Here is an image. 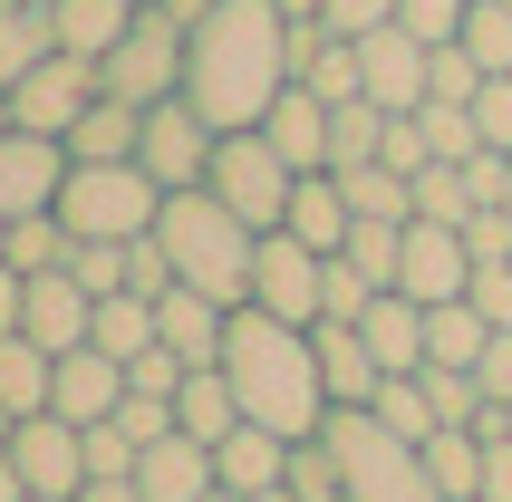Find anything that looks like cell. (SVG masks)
<instances>
[{"label":"cell","mask_w":512,"mask_h":502,"mask_svg":"<svg viewBox=\"0 0 512 502\" xmlns=\"http://www.w3.org/2000/svg\"><path fill=\"white\" fill-rule=\"evenodd\" d=\"M290 78H300V29L281 20V0H213L184 29V107L213 136L261 126Z\"/></svg>","instance_id":"cell-1"},{"label":"cell","mask_w":512,"mask_h":502,"mask_svg":"<svg viewBox=\"0 0 512 502\" xmlns=\"http://www.w3.org/2000/svg\"><path fill=\"white\" fill-rule=\"evenodd\" d=\"M223 377H232V396H242V425H271L290 445H310L319 425H329V387H319L310 329H290L271 309H232Z\"/></svg>","instance_id":"cell-2"},{"label":"cell","mask_w":512,"mask_h":502,"mask_svg":"<svg viewBox=\"0 0 512 502\" xmlns=\"http://www.w3.org/2000/svg\"><path fill=\"white\" fill-rule=\"evenodd\" d=\"M155 251H165V271L184 280V290H203V300H223V309H252V251H261V232L242 223L213 184L165 194V213H155Z\"/></svg>","instance_id":"cell-3"},{"label":"cell","mask_w":512,"mask_h":502,"mask_svg":"<svg viewBox=\"0 0 512 502\" xmlns=\"http://www.w3.org/2000/svg\"><path fill=\"white\" fill-rule=\"evenodd\" d=\"M319 445L339 454L348 502H445V493H435V474H426V454L406 445V435H387L368 406H329Z\"/></svg>","instance_id":"cell-4"},{"label":"cell","mask_w":512,"mask_h":502,"mask_svg":"<svg viewBox=\"0 0 512 502\" xmlns=\"http://www.w3.org/2000/svg\"><path fill=\"white\" fill-rule=\"evenodd\" d=\"M155 213H165V184L145 165H68L58 184V223L78 242H145Z\"/></svg>","instance_id":"cell-5"},{"label":"cell","mask_w":512,"mask_h":502,"mask_svg":"<svg viewBox=\"0 0 512 502\" xmlns=\"http://www.w3.org/2000/svg\"><path fill=\"white\" fill-rule=\"evenodd\" d=\"M203 184H213L252 232H281L290 223V184H300V174H290V155L261 136V126H242V136L213 145V174H203Z\"/></svg>","instance_id":"cell-6"},{"label":"cell","mask_w":512,"mask_h":502,"mask_svg":"<svg viewBox=\"0 0 512 502\" xmlns=\"http://www.w3.org/2000/svg\"><path fill=\"white\" fill-rule=\"evenodd\" d=\"M97 87L126 97V107H165V97H184V20L136 10V29L97 58Z\"/></svg>","instance_id":"cell-7"},{"label":"cell","mask_w":512,"mask_h":502,"mask_svg":"<svg viewBox=\"0 0 512 502\" xmlns=\"http://www.w3.org/2000/svg\"><path fill=\"white\" fill-rule=\"evenodd\" d=\"M97 97H107V87H97V68L58 49V58H39V68H29V78L10 87V126H20V136L68 145V126H78V116L97 107Z\"/></svg>","instance_id":"cell-8"},{"label":"cell","mask_w":512,"mask_h":502,"mask_svg":"<svg viewBox=\"0 0 512 502\" xmlns=\"http://www.w3.org/2000/svg\"><path fill=\"white\" fill-rule=\"evenodd\" d=\"M319 280H329V251L290 242V232H261L252 251V309L290 319V329H319Z\"/></svg>","instance_id":"cell-9"},{"label":"cell","mask_w":512,"mask_h":502,"mask_svg":"<svg viewBox=\"0 0 512 502\" xmlns=\"http://www.w3.org/2000/svg\"><path fill=\"white\" fill-rule=\"evenodd\" d=\"M10 464H20L29 502H78L87 493V435L68 416H20L10 425Z\"/></svg>","instance_id":"cell-10"},{"label":"cell","mask_w":512,"mask_h":502,"mask_svg":"<svg viewBox=\"0 0 512 502\" xmlns=\"http://www.w3.org/2000/svg\"><path fill=\"white\" fill-rule=\"evenodd\" d=\"M213 126H203L194 107H184V97H165V107H145V136H136V165L155 174V184H165V194H194L203 174H213Z\"/></svg>","instance_id":"cell-11"},{"label":"cell","mask_w":512,"mask_h":502,"mask_svg":"<svg viewBox=\"0 0 512 502\" xmlns=\"http://www.w3.org/2000/svg\"><path fill=\"white\" fill-rule=\"evenodd\" d=\"M397 290H406V300H426V309L464 300V290H474V251H464V232H455V223H406Z\"/></svg>","instance_id":"cell-12"},{"label":"cell","mask_w":512,"mask_h":502,"mask_svg":"<svg viewBox=\"0 0 512 502\" xmlns=\"http://www.w3.org/2000/svg\"><path fill=\"white\" fill-rule=\"evenodd\" d=\"M426 78H435V49H426V39H406V29L358 39V87H368V107L416 116V107H426Z\"/></svg>","instance_id":"cell-13"},{"label":"cell","mask_w":512,"mask_h":502,"mask_svg":"<svg viewBox=\"0 0 512 502\" xmlns=\"http://www.w3.org/2000/svg\"><path fill=\"white\" fill-rule=\"evenodd\" d=\"M58 184H68V145L49 136H0V223H29V213H58Z\"/></svg>","instance_id":"cell-14"},{"label":"cell","mask_w":512,"mask_h":502,"mask_svg":"<svg viewBox=\"0 0 512 502\" xmlns=\"http://www.w3.org/2000/svg\"><path fill=\"white\" fill-rule=\"evenodd\" d=\"M87 329H97V300L78 290V271H29L20 338H39L49 358H68V348H87Z\"/></svg>","instance_id":"cell-15"},{"label":"cell","mask_w":512,"mask_h":502,"mask_svg":"<svg viewBox=\"0 0 512 502\" xmlns=\"http://www.w3.org/2000/svg\"><path fill=\"white\" fill-rule=\"evenodd\" d=\"M310 358H319L329 406H368V396L387 387V367H377V348H368V329H358V319H319V329H310Z\"/></svg>","instance_id":"cell-16"},{"label":"cell","mask_w":512,"mask_h":502,"mask_svg":"<svg viewBox=\"0 0 512 502\" xmlns=\"http://www.w3.org/2000/svg\"><path fill=\"white\" fill-rule=\"evenodd\" d=\"M223 338H232L223 300H203V290H184V280L155 300V348H174L184 367H223Z\"/></svg>","instance_id":"cell-17"},{"label":"cell","mask_w":512,"mask_h":502,"mask_svg":"<svg viewBox=\"0 0 512 502\" xmlns=\"http://www.w3.org/2000/svg\"><path fill=\"white\" fill-rule=\"evenodd\" d=\"M116 406H126V367H116L107 348H68V358H58V387H49V416L107 425Z\"/></svg>","instance_id":"cell-18"},{"label":"cell","mask_w":512,"mask_h":502,"mask_svg":"<svg viewBox=\"0 0 512 502\" xmlns=\"http://www.w3.org/2000/svg\"><path fill=\"white\" fill-rule=\"evenodd\" d=\"M213 483H223V493H281V483H290V435H271V425H232L223 445H213Z\"/></svg>","instance_id":"cell-19"},{"label":"cell","mask_w":512,"mask_h":502,"mask_svg":"<svg viewBox=\"0 0 512 502\" xmlns=\"http://www.w3.org/2000/svg\"><path fill=\"white\" fill-rule=\"evenodd\" d=\"M213 493V454L194 435H155L136 454V502H203Z\"/></svg>","instance_id":"cell-20"},{"label":"cell","mask_w":512,"mask_h":502,"mask_svg":"<svg viewBox=\"0 0 512 502\" xmlns=\"http://www.w3.org/2000/svg\"><path fill=\"white\" fill-rule=\"evenodd\" d=\"M261 136L290 155V174H329V97H310V87H281V107L261 116Z\"/></svg>","instance_id":"cell-21"},{"label":"cell","mask_w":512,"mask_h":502,"mask_svg":"<svg viewBox=\"0 0 512 502\" xmlns=\"http://www.w3.org/2000/svg\"><path fill=\"white\" fill-rule=\"evenodd\" d=\"M358 329H368V348H377V367H387V377H416V367H426V300L377 290Z\"/></svg>","instance_id":"cell-22"},{"label":"cell","mask_w":512,"mask_h":502,"mask_svg":"<svg viewBox=\"0 0 512 502\" xmlns=\"http://www.w3.org/2000/svg\"><path fill=\"white\" fill-rule=\"evenodd\" d=\"M232 425H242V396H232V377H223V367H184V387H174V435H194V445L213 454Z\"/></svg>","instance_id":"cell-23"},{"label":"cell","mask_w":512,"mask_h":502,"mask_svg":"<svg viewBox=\"0 0 512 502\" xmlns=\"http://www.w3.org/2000/svg\"><path fill=\"white\" fill-rule=\"evenodd\" d=\"M290 242H310V251H348V232H358V213H348V194H339V174H300L290 184Z\"/></svg>","instance_id":"cell-24"},{"label":"cell","mask_w":512,"mask_h":502,"mask_svg":"<svg viewBox=\"0 0 512 502\" xmlns=\"http://www.w3.org/2000/svg\"><path fill=\"white\" fill-rule=\"evenodd\" d=\"M49 29H58V49H68V58L97 68V58L136 29V0H49Z\"/></svg>","instance_id":"cell-25"},{"label":"cell","mask_w":512,"mask_h":502,"mask_svg":"<svg viewBox=\"0 0 512 502\" xmlns=\"http://www.w3.org/2000/svg\"><path fill=\"white\" fill-rule=\"evenodd\" d=\"M136 136H145V107L97 97V107L68 126V165H136Z\"/></svg>","instance_id":"cell-26"},{"label":"cell","mask_w":512,"mask_h":502,"mask_svg":"<svg viewBox=\"0 0 512 502\" xmlns=\"http://www.w3.org/2000/svg\"><path fill=\"white\" fill-rule=\"evenodd\" d=\"M39 58H58L49 0H0V97H10V87H20Z\"/></svg>","instance_id":"cell-27"},{"label":"cell","mask_w":512,"mask_h":502,"mask_svg":"<svg viewBox=\"0 0 512 502\" xmlns=\"http://www.w3.org/2000/svg\"><path fill=\"white\" fill-rule=\"evenodd\" d=\"M416 454H426V474H435L445 502H484V435L474 425H435Z\"/></svg>","instance_id":"cell-28"},{"label":"cell","mask_w":512,"mask_h":502,"mask_svg":"<svg viewBox=\"0 0 512 502\" xmlns=\"http://www.w3.org/2000/svg\"><path fill=\"white\" fill-rule=\"evenodd\" d=\"M49 387H58V358L39 338H0V406L10 416H49Z\"/></svg>","instance_id":"cell-29"},{"label":"cell","mask_w":512,"mask_h":502,"mask_svg":"<svg viewBox=\"0 0 512 502\" xmlns=\"http://www.w3.org/2000/svg\"><path fill=\"white\" fill-rule=\"evenodd\" d=\"M339 194L358 223H416V184L397 165H339Z\"/></svg>","instance_id":"cell-30"},{"label":"cell","mask_w":512,"mask_h":502,"mask_svg":"<svg viewBox=\"0 0 512 502\" xmlns=\"http://www.w3.org/2000/svg\"><path fill=\"white\" fill-rule=\"evenodd\" d=\"M87 348H107L116 367H136L145 348H155V300H136V290L97 300V329H87Z\"/></svg>","instance_id":"cell-31"},{"label":"cell","mask_w":512,"mask_h":502,"mask_svg":"<svg viewBox=\"0 0 512 502\" xmlns=\"http://www.w3.org/2000/svg\"><path fill=\"white\" fill-rule=\"evenodd\" d=\"M484 338H493V319L474 300L426 309V367H474V358H484Z\"/></svg>","instance_id":"cell-32"},{"label":"cell","mask_w":512,"mask_h":502,"mask_svg":"<svg viewBox=\"0 0 512 502\" xmlns=\"http://www.w3.org/2000/svg\"><path fill=\"white\" fill-rule=\"evenodd\" d=\"M368 416L387 425V435H406V445H426L435 425H445V416H435V396H426V367H416V377H387V387L368 396Z\"/></svg>","instance_id":"cell-33"},{"label":"cell","mask_w":512,"mask_h":502,"mask_svg":"<svg viewBox=\"0 0 512 502\" xmlns=\"http://www.w3.org/2000/svg\"><path fill=\"white\" fill-rule=\"evenodd\" d=\"M377 145H387V107H368V97L329 107V174L339 165H377Z\"/></svg>","instance_id":"cell-34"},{"label":"cell","mask_w":512,"mask_h":502,"mask_svg":"<svg viewBox=\"0 0 512 502\" xmlns=\"http://www.w3.org/2000/svg\"><path fill=\"white\" fill-rule=\"evenodd\" d=\"M484 78H512V0H474L464 10V39H455Z\"/></svg>","instance_id":"cell-35"},{"label":"cell","mask_w":512,"mask_h":502,"mask_svg":"<svg viewBox=\"0 0 512 502\" xmlns=\"http://www.w3.org/2000/svg\"><path fill=\"white\" fill-rule=\"evenodd\" d=\"M68 271H78L87 300H116L126 271H136V242H78V251H68Z\"/></svg>","instance_id":"cell-36"},{"label":"cell","mask_w":512,"mask_h":502,"mask_svg":"<svg viewBox=\"0 0 512 502\" xmlns=\"http://www.w3.org/2000/svg\"><path fill=\"white\" fill-rule=\"evenodd\" d=\"M416 223H474V194H464V165H426L416 174Z\"/></svg>","instance_id":"cell-37"},{"label":"cell","mask_w":512,"mask_h":502,"mask_svg":"<svg viewBox=\"0 0 512 502\" xmlns=\"http://www.w3.org/2000/svg\"><path fill=\"white\" fill-rule=\"evenodd\" d=\"M290 502H348V483H339V454L319 445H290Z\"/></svg>","instance_id":"cell-38"},{"label":"cell","mask_w":512,"mask_h":502,"mask_svg":"<svg viewBox=\"0 0 512 502\" xmlns=\"http://www.w3.org/2000/svg\"><path fill=\"white\" fill-rule=\"evenodd\" d=\"M368 300H377V280L348 261V251H329V280H319V319H368Z\"/></svg>","instance_id":"cell-39"},{"label":"cell","mask_w":512,"mask_h":502,"mask_svg":"<svg viewBox=\"0 0 512 502\" xmlns=\"http://www.w3.org/2000/svg\"><path fill=\"white\" fill-rule=\"evenodd\" d=\"M397 251H406V223H358L348 232V261H358L377 290H397Z\"/></svg>","instance_id":"cell-40"},{"label":"cell","mask_w":512,"mask_h":502,"mask_svg":"<svg viewBox=\"0 0 512 502\" xmlns=\"http://www.w3.org/2000/svg\"><path fill=\"white\" fill-rule=\"evenodd\" d=\"M474 97H484V68L445 39V49H435V78H426V107H474Z\"/></svg>","instance_id":"cell-41"},{"label":"cell","mask_w":512,"mask_h":502,"mask_svg":"<svg viewBox=\"0 0 512 502\" xmlns=\"http://www.w3.org/2000/svg\"><path fill=\"white\" fill-rule=\"evenodd\" d=\"M464 10L474 0H397V29L426 39V49H445V39H464Z\"/></svg>","instance_id":"cell-42"},{"label":"cell","mask_w":512,"mask_h":502,"mask_svg":"<svg viewBox=\"0 0 512 502\" xmlns=\"http://www.w3.org/2000/svg\"><path fill=\"white\" fill-rule=\"evenodd\" d=\"M319 29L329 39H377V29H397V0H319Z\"/></svg>","instance_id":"cell-43"},{"label":"cell","mask_w":512,"mask_h":502,"mask_svg":"<svg viewBox=\"0 0 512 502\" xmlns=\"http://www.w3.org/2000/svg\"><path fill=\"white\" fill-rule=\"evenodd\" d=\"M377 165H397L406 184L435 165V145H426V116H387V145H377Z\"/></svg>","instance_id":"cell-44"},{"label":"cell","mask_w":512,"mask_h":502,"mask_svg":"<svg viewBox=\"0 0 512 502\" xmlns=\"http://www.w3.org/2000/svg\"><path fill=\"white\" fill-rule=\"evenodd\" d=\"M464 251H474V271H503V261H512V213H503V203H484V213L464 223Z\"/></svg>","instance_id":"cell-45"},{"label":"cell","mask_w":512,"mask_h":502,"mask_svg":"<svg viewBox=\"0 0 512 502\" xmlns=\"http://www.w3.org/2000/svg\"><path fill=\"white\" fill-rule=\"evenodd\" d=\"M474 136H484L493 155H512V78H484V97H474Z\"/></svg>","instance_id":"cell-46"},{"label":"cell","mask_w":512,"mask_h":502,"mask_svg":"<svg viewBox=\"0 0 512 502\" xmlns=\"http://www.w3.org/2000/svg\"><path fill=\"white\" fill-rule=\"evenodd\" d=\"M474 387H484V406H512V329L484 338V358H474Z\"/></svg>","instance_id":"cell-47"},{"label":"cell","mask_w":512,"mask_h":502,"mask_svg":"<svg viewBox=\"0 0 512 502\" xmlns=\"http://www.w3.org/2000/svg\"><path fill=\"white\" fill-rule=\"evenodd\" d=\"M464 300L484 309L493 329H512V261H503V271H474V290H464Z\"/></svg>","instance_id":"cell-48"},{"label":"cell","mask_w":512,"mask_h":502,"mask_svg":"<svg viewBox=\"0 0 512 502\" xmlns=\"http://www.w3.org/2000/svg\"><path fill=\"white\" fill-rule=\"evenodd\" d=\"M484 502H512V435H484Z\"/></svg>","instance_id":"cell-49"},{"label":"cell","mask_w":512,"mask_h":502,"mask_svg":"<svg viewBox=\"0 0 512 502\" xmlns=\"http://www.w3.org/2000/svg\"><path fill=\"white\" fill-rule=\"evenodd\" d=\"M20 309H29V271L0 261V338H20Z\"/></svg>","instance_id":"cell-50"},{"label":"cell","mask_w":512,"mask_h":502,"mask_svg":"<svg viewBox=\"0 0 512 502\" xmlns=\"http://www.w3.org/2000/svg\"><path fill=\"white\" fill-rule=\"evenodd\" d=\"M0 502H29V483H20V464H10V445H0Z\"/></svg>","instance_id":"cell-51"},{"label":"cell","mask_w":512,"mask_h":502,"mask_svg":"<svg viewBox=\"0 0 512 502\" xmlns=\"http://www.w3.org/2000/svg\"><path fill=\"white\" fill-rule=\"evenodd\" d=\"M155 10H165V20H184V29H194L203 10H213V0H155Z\"/></svg>","instance_id":"cell-52"},{"label":"cell","mask_w":512,"mask_h":502,"mask_svg":"<svg viewBox=\"0 0 512 502\" xmlns=\"http://www.w3.org/2000/svg\"><path fill=\"white\" fill-rule=\"evenodd\" d=\"M281 20L290 29H319V0H281Z\"/></svg>","instance_id":"cell-53"},{"label":"cell","mask_w":512,"mask_h":502,"mask_svg":"<svg viewBox=\"0 0 512 502\" xmlns=\"http://www.w3.org/2000/svg\"><path fill=\"white\" fill-rule=\"evenodd\" d=\"M78 502H136V483H87Z\"/></svg>","instance_id":"cell-54"},{"label":"cell","mask_w":512,"mask_h":502,"mask_svg":"<svg viewBox=\"0 0 512 502\" xmlns=\"http://www.w3.org/2000/svg\"><path fill=\"white\" fill-rule=\"evenodd\" d=\"M203 502H252V493H223V483H213V493H203Z\"/></svg>","instance_id":"cell-55"},{"label":"cell","mask_w":512,"mask_h":502,"mask_svg":"<svg viewBox=\"0 0 512 502\" xmlns=\"http://www.w3.org/2000/svg\"><path fill=\"white\" fill-rule=\"evenodd\" d=\"M10 425H20V416H10V406H0V445H10Z\"/></svg>","instance_id":"cell-56"},{"label":"cell","mask_w":512,"mask_h":502,"mask_svg":"<svg viewBox=\"0 0 512 502\" xmlns=\"http://www.w3.org/2000/svg\"><path fill=\"white\" fill-rule=\"evenodd\" d=\"M252 502H290V483H281V493H252Z\"/></svg>","instance_id":"cell-57"},{"label":"cell","mask_w":512,"mask_h":502,"mask_svg":"<svg viewBox=\"0 0 512 502\" xmlns=\"http://www.w3.org/2000/svg\"><path fill=\"white\" fill-rule=\"evenodd\" d=\"M0 136H10V97H0Z\"/></svg>","instance_id":"cell-58"},{"label":"cell","mask_w":512,"mask_h":502,"mask_svg":"<svg viewBox=\"0 0 512 502\" xmlns=\"http://www.w3.org/2000/svg\"><path fill=\"white\" fill-rule=\"evenodd\" d=\"M503 213H512V184H503Z\"/></svg>","instance_id":"cell-59"},{"label":"cell","mask_w":512,"mask_h":502,"mask_svg":"<svg viewBox=\"0 0 512 502\" xmlns=\"http://www.w3.org/2000/svg\"><path fill=\"white\" fill-rule=\"evenodd\" d=\"M503 435H512V406H503Z\"/></svg>","instance_id":"cell-60"},{"label":"cell","mask_w":512,"mask_h":502,"mask_svg":"<svg viewBox=\"0 0 512 502\" xmlns=\"http://www.w3.org/2000/svg\"><path fill=\"white\" fill-rule=\"evenodd\" d=\"M136 10H155V0H136Z\"/></svg>","instance_id":"cell-61"}]
</instances>
